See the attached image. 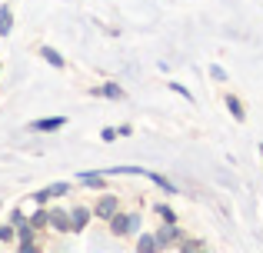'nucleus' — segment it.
<instances>
[{
  "label": "nucleus",
  "instance_id": "f257e3e1",
  "mask_svg": "<svg viewBox=\"0 0 263 253\" xmlns=\"http://www.w3.org/2000/svg\"><path fill=\"white\" fill-rule=\"evenodd\" d=\"M107 223H110V233L114 237H130V233L140 230V213H120V210H117Z\"/></svg>",
  "mask_w": 263,
  "mask_h": 253
},
{
  "label": "nucleus",
  "instance_id": "f03ea898",
  "mask_svg": "<svg viewBox=\"0 0 263 253\" xmlns=\"http://www.w3.org/2000/svg\"><path fill=\"white\" fill-rule=\"evenodd\" d=\"M154 237H157V250H177V240H180L183 233H180L174 223H167V227H160Z\"/></svg>",
  "mask_w": 263,
  "mask_h": 253
},
{
  "label": "nucleus",
  "instance_id": "7ed1b4c3",
  "mask_svg": "<svg viewBox=\"0 0 263 253\" xmlns=\"http://www.w3.org/2000/svg\"><path fill=\"white\" fill-rule=\"evenodd\" d=\"M67 193H70V183H50V187L33 193V203H47V200H57V197H67Z\"/></svg>",
  "mask_w": 263,
  "mask_h": 253
},
{
  "label": "nucleus",
  "instance_id": "20e7f679",
  "mask_svg": "<svg viewBox=\"0 0 263 253\" xmlns=\"http://www.w3.org/2000/svg\"><path fill=\"white\" fill-rule=\"evenodd\" d=\"M60 127H67V117H44V120H30V127L27 130H33V133H53V130H60Z\"/></svg>",
  "mask_w": 263,
  "mask_h": 253
},
{
  "label": "nucleus",
  "instance_id": "39448f33",
  "mask_svg": "<svg viewBox=\"0 0 263 253\" xmlns=\"http://www.w3.org/2000/svg\"><path fill=\"white\" fill-rule=\"evenodd\" d=\"M47 217H50V227L57 230V233H70V210L50 207V210H47Z\"/></svg>",
  "mask_w": 263,
  "mask_h": 253
},
{
  "label": "nucleus",
  "instance_id": "423d86ee",
  "mask_svg": "<svg viewBox=\"0 0 263 253\" xmlns=\"http://www.w3.org/2000/svg\"><path fill=\"white\" fill-rule=\"evenodd\" d=\"M117 210H120V200H117V197L110 193V197H100V203L93 207V217H100V220H110V217H114Z\"/></svg>",
  "mask_w": 263,
  "mask_h": 253
},
{
  "label": "nucleus",
  "instance_id": "0eeeda50",
  "mask_svg": "<svg viewBox=\"0 0 263 253\" xmlns=\"http://www.w3.org/2000/svg\"><path fill=\"white\" fill-rule=\"evenodd\" d=\"M90 207H70V233H80V230L90 223Z\"/></svg>",
  "mask_w": 263,
  "mask_h": 253
},
{
  "label": "nucleus",
  "instance_id": "6e6552de",
  "mask_svg": "<svg viewBox=\"0 0 263 253\" xmlns=\"http://www.w3.org/2000/svg\"><path fill=\"white\" fill-rule=\"evenodd\" d=\"M77 180L84 183V187H90V190H103V187H107V173H103V170H87V173H77Z\"/></svg>",
  "mask_w": 263,
  "mask_h": 253
},
{
  "label": "nucleus",
  "instance_id": "1a4fd4ad",
  "mask_svg": "<svg viewBox=\"0 0 263 253\" xmlns=\"http://www.w3.org/2000/svg\"><path fill=\"white\" fill-rule=\"evenodd\" d=\"M17 237H20V240H17V247L24 250V253L37 250V240H33V237H37V230H33L30 223H27V227H20V230H17Z\"/></svg>",
  "mask_w": 263,
  "mask_h": 253
},
{
  "label": "nucleus",
  "instance_id": "9d476101",
  "mask_svg": "<svg viewBox=\"0 0 263 253\" xmlns=\"http://www.w3.org/2000/svg\"><path fill=\"white\" fill-rule=\"evenodd\" d=\"M93 97H107V100H127V93H123V87H117V84H103V87H97V90H93Z\"/></svg>",
  "mask_w": 263,
  "mask_h": 253
},
{
  "label": "nucleus",
  "instance_id": "9b49d317",
  "mask_svg": "<svg viewBox=\"0 0 263 253\" xmlns=\"http://www.w3.org/2000/svg\"><path fill=\"white\" fill-rule=\"evenodd\" d=\"M13 30V13H10V7H0V37H7V33Z\"/></svg>",
  "mask_w": 263,
  "mask_h": 253
},
{
  "label": "nucleus",
  "instance_id": "f8f14e48",
  "mask_svg": "<svg viewBox=\"0 0 263 253\" xmlns=\"http://www.w3.org/2000/svg\"><path fill=\"white\" fill-rule=\"evenodd\" d=\"M223 104H227V110L233 113V120H240V124H243V120H247V110H243V104H240L237 97H227Z\"/></svg>",
  "mask_w": 263,
  "mask_h": 253
},
{
  "label": "nucleus",
  "instance_id": "ddd939ff",
  "mask_svg": "<svg viewBox=\"0 0 263 253\" xmlns=\"http://www.w3.org/2000/svg\"><path fill=\"white\" fill-rule=\"evenodd\" d=\"M40 57H44V60H47L50 67H57V70L64 67V57H60V53L53 50V47H40Z\"/></svg>",
  "mask_w": 263,
  "mask_h": 253
},
{
  "label": "nucleus",
  "instance_id": "4468645a",
  "mask_svg": "<svg viewBox=\"0 0 263 253\" xmlns=\"http://www.w3.org/2000/svg\"><path fill=\"white\" fill-rule=\"evenodd\" d=\"M30 227H33V230L50 227V217H47V210H30Z\"/></svg>",
  "mask_w": 263,
  "mask_h": 253
},
{
  "label": "nucleus",
  "instance_id": "2eb2a0df",
  "mask_svg": "<svg viewBox=\"0 0 263 253\" xmlns=\"http://www.w3.org/2000/svg\"><path fill=\"white\" fill-rule=\"evenodd\" d=\"M137 250H140V253H150V250H157V237H154V233H143L140 240H137Z\"/></svg>",
  "mask_w": 263,
  "mask_h": 253
},
{
  "label": "nucleus",
  "instance_id": "dca6fc26",
  "mask_svg": "<svg viewBox=\"0 0 263 253\" xmlns=\"http://www.w3.org/2000/svg\"><path fill=\"white\" fill-rule=\"evenodd\" d=\"M170 90H174V93H177V97H183V100H190V104H193V93H190V90H186V87H183V84H177V80H170Z\"/></svg>",
  "mask_w": 263,
  "mask_h": 253
},
{
  "label": "nucleus",
  "instance_id": "f3484780",
  "mask_svg": "<svg viewBox=\"0 0 263 253\" xmlns=\"http://www.w3.org/2000/svg\"><path fill=\"white\" fill-rule=\"evenodd\" d=\"M10 223H13V227H17V230H20V227H27V223H30V217H27V213H24V210H13V217H10Z\"/></svg>",
  "mask_w": 263,
  "mask_h": 253
},
{
  "label": "nucleus",
  "instance_id": "a211bd4d",
  "mask_svg": "<svg viewBox=\"0 0 263 253\" xmlns=\"http://www.w3.org/2000/svg\"><path fill=\"white\" fill-rule=\"evenodd\" d=\"M157 213H160V220H163V223H174V220H177V213H174L170 207H157Z\"/></svg>",
  "mask_w": 263,
  "mask_h": 253
},
{
  "label": "nucleus",
  "instance_id": "6ab92c4d",
  "mask_svg": "<svg viewBox=\"0 0 263 253\" xmlns=\"http://www.w3.org/2000/svg\"><path fill=\"white\" fill-rule=\"evenodd\" d=\"M210 77L223 84V80H227V70H223V67H220V64H213V67H210Z\"/></svg>",
  "mask_w": 263,
  "mask_h": 253
},
{
  "label": "nucleus",
  "instance_id": "aec40b11",
  "mask_svg": "<svg viewBox=\"0 0 263 253\" xmlns=\"http://www.w3.org/2000/svg\"><path fill=\"white\" fill-rule=\"evenodd\" d=\"M100 137H103V140H107V143H110V140H117V137H120V133H117V130H114V127H107V130H103V133H100Z\"/></svg>",
  "mask_w": 263,
  "mask_h": 253
},
{
  "label": "nucleus",
  "instance_id": "412c9836",
  "mask_svg": "<svg viewBox=\"0 0 263 253\" xmlns=\"http://www.w3.org/2000/svg\"><path fill=\"white\" fill-rule=\"evenodd\" d=\"M260 153H263V143H260Z\"/></svg>",
  "mask_w": 263,
  "mask_h": 253
}]
</instances>
